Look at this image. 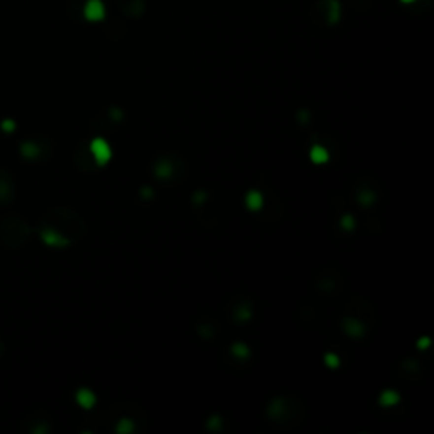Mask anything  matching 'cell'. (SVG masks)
<instances>
[{"label":"cell","mask_w":434,"mask_h":434,"mask_svg":"<svg viewBox=\"0 0 434 434\" xmlns=\"http://www.w3.org/2000/svg\"><path fill=\"white\" fill-rule=\"evenodd\" d=\"M83 15L90 22H99L105 17V5L102 0H87L85 7H83Z\"/></svg>","instance_id":"cell-4"},{"label":"cell","mask_w":434,"mask_h":434,"mask_svg":"<svg viewBox=\"0 0 434 434\" xmlns=\"http://www.w3.org/2000/svg\"><path fill=\"white\" fill-rule=\"evenodd\" d=\"M92 151H94L95 158H97L99 161H102V163L110 156L109 146H107V144L103 143V141H100V139L94 141V144H92Z\"/></svg>","instance_id":"cell-5"},{"label":"cell","mask_w":434,"mask_h":434,"mask_svg":"<svg viewBox=\"0 0 434 434\" xmlns=\"http://www.w3.org/2000/svg\"><path fill=\"white\" fill-rule=\"evenodd\" d=\"M3 356H5V343L0 339V360H2Z\"/></svg>","instance_id":"cell-8"},{"label":"cell","mask_w":434,"mask_h":434,"mask_svg":"<svg viewBox=\"0 0 434 434\" xmlns=\"http://www.w3.org/2000/svg\"><path fill=\"white\" fill-rule=\"evenodd\" d=\"M14 180L5 168H0V205H5L14 200Z\"/></svg>","instance_id":"cell-3"},{"label":"cell","mask_w":434,"mask_h":434,"mask_svg":"<svg viewBox=\"0 0 434 434\" xmlns=\"http://www.w3.org/2000/svg\"><path fill=\"white\" fill-rule=\"evenodd\" d=\"M401 2H404V3H410V2H416V0H401Z\"/></svg>","instance_id":"cell-9"},{"label":"cell","mask_w":434,"mask_h":434,"mask_svg":"<svg viewBox=\"0 0 434 434\" xmlns=\"http://www.w3.org/2000/svg\"><path fill=\"white\" fill-rule=\"evenodd\" d=\"M21 153L26 158H36V156L39 155V148L34 143H24L21 146Z\"/></svg>","instance_id":"cell-6"},{"label":"cell","mask_w":434,"mask_h":434,"mask_svg":"<svg viewBox=\"0 0 434 434\" xmlns=\"http://www.w3.org/2000/svg\"><path fill=\"white\" fill-rule=\"evenodd\" d=\"M85 233L83 219L70 209H51L43 219L41 239L49 246H67Z\"/></svg>","instance_id":"cell-1"},{"label":"cell","mask_w":434,"mask_h":434,"mask_svg":"<svg viewBox=\"0 0 434 434\" xmlns=\"http://www.w3.org/2000/svg\"><path fill=\"white\" fill-rule=\"evenodd\" d=\"M78 401L82 402V404L85 405V407H88V405L92 404V401H94V397H92L88 392H80V394H78Z\"/></svg>","instance_id":"cell-7"},{"label":"cell","mask_w":434,"mask_h":434,"mask_svg":"<svg viewBox=\"0 0 434 434\" xmlns=\"http://www.w3.org/2000/svg\"><path fill=\"white\" fill-rule=\"evenodd\" d=\"M31 228L19 216H7L0 219V244L7 249L22 248L29 239Z\"/></svg>","instance_id":"cell-2"}]
</instances>
